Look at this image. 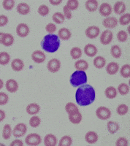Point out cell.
I'll return each mask as SVG.
<instances>
[{
  "mask_svg": "<svg viewBox=\"0 0 130 146\" xmlns=\"http://www.w3.org/2000/svg\"><path fill=\"white\" fill-rule=\"evenodd\" d=\"M75 100L80 106L91 105L95 100V91L90 85H82L76 91Z\"/></svg>",
  "mask_w": 130,
  "mask_h": 146,
  "instance_id": "obj_1",
  "label": "cell"
},
{
  "mask_svg": "<svg viewBox=\"0 0 130 146\" xmlns=\"http://www.w3.org/2000/svg\"><path fill=\"white\" fill-rule=\"evenodd\" d=\"M60 46V40L57 35L49 34L44 36L41 42V47L43 50L48 53H54L57 51Z\"/></svg>",
  "mask_w": 130,
  "mask_h": 146,
  "instance_id": "obj_2",
  "label": "cell"
},
{
  "mask_svg": "<svg viewBox=\"0 0 130 146\" xmlns=\"http://www.w3.org/2000/svg\"><path fill=\"white\" fill-rule=\"evenodd\" d=\"M70 81L72 86L76 87L85 84L87 82V75L84 71H75L70 76Z\"/></svg>",
  "mask_w": 130,
  "mask_h": 146,
  "instance_id": "obj_3",
  "label": "cell"
},
{
  "mask_svg": "<svg viewBox=\"0 0 130 146\" xmlns=\"http://www.w3.org/2000/svg\"><path fill=\"white\" fill-rule=\"evenodd\" d=\"M42 142V138L38 134L36 133H31L27 136L25 139V143L27 145L36 146L38 145Z\"/></svg>",
  "mask_w": 130,
  "mask_h": 146,
  "instance_id": "obj_4",
  "label": "cell"
},
{
  "mask_svg": "<svg viewBox=\"0 0 130 146\" xmlns=\"http://www.w3.org/2000/svg\"><path fill=\"white\" fill-rule=\"evenodd\" d=\"M96 115L100 120H107L111 117V111L109 108L101 106L97 109Z\"/></svg>",
  "mask_w": 130,
  "mask_h": 146,
  "instance_id": "obj_5",
  "label": "cell"
},
{
  "mask_svg": "<svg viewBox=\"0 0 130 146\" xmlns=\"http://www.w3.org/2000/svg\"><path fill=\"white\" fill-rule=\"evenodd\" d=\"M47 68L50 72H57L61 68V62L57 58H52L48 62Z\"/></svg>",
  "mask_w": 130,
  "mask_h": 146,
  "instance_id": "obj_6",
  "label": "cell"
},
{
  "mask_svg": "<svg viewBox=\"0 0 130 146\" xmlns=\"http://www.w3.org/2000/svg\"><path fill=\"white\" fill-rule=\"evenodd\" d=\"M113 34L110 30H105L100 36V42L102 45H109L113 40Z\"/></svg>",
  "mask_w": 130,
  "mask_h": 146,
  "instance_id": "obj_7",
  "label": "cell"
},
{
  "mask_svg": "<svg viewBox=\"0 0 130 146\" xmlns=\"http://www.w3.org/2000/svg\"><path fill=\"white\" fill-rule=\"evenodd\" d=\"M27 126L24 123H18L13 130V135L15 137H22L25 135L26 132H27Z\"/></svg>",
  "mask_w": 130,
  "mask_h": 146,
  "instance_id": "obj_8",
  "label": "cell"
},
{
  "mask_svg": "<svg viewBox=\"0 0 130 146\" xmlns=\"http://www.w3.org/2000/svg\"><path fill=\"white\" fill-rule=\"evenodd\" d=\"M99 33L100 29L98 27H96V26H91V27H88L85 31L86 36L88 38L90 39L97 38V36L99 35Z\"/></svg>",
  "mask_w": 130,
  "mask_h": 146,
  "instance_id": "obj_9",
  "label": "cell"
},
{
  "mask_svg": "<svg viewBox=\"0 0 130 146\" xmlns=\"http://www.w3.org/2000/svg\"><path fill=\"white\" fill-rule=\"evenodd\" d=\"M29 27L24 23H19L16 27V33L20 37H26L29 34Z\"/></svg>",
  "mask_w": 130,
  "mask_h": 146,
  "instance_id": "obj_10",
  "label": "cell"
},
{
  "mask_svg": "<svg viewBox=\"0 0 130 146\" xmlns=\"http://www.w3.org/2000/svg\"><path fill=\"white\" fill-rule=\"evenodd\" d=\"M99 13L101 15L107 17L111 15L113 10H112V7L110 4L107 3V2H104V3L101 4V5L99 6Z\"/></svg>",
  "mask_w": 130,
  "mask_h": 146,
  "instance_id": "obj_11",
  "label": "cell"
},
{
  "mask_svg": "<svg viewBox=\"0 0 130 146\" xmlns=\"http://www.w3.org/2000/svg\"><path fill=\"white\" fill-rule=\"evenodd\" d=\"M32 58L34 62L37 64H40L45 62L46 56H45V54L43 52L40 50H37L32 53Z\"/></svg>",
  "mask_w": 130,
  "mask_h": 146,
  "instance_id": "obj_12",
  "label": "cell"
},
{
  "mask_svg": "<svg viewBox=\"0 0 130 146\" xmlns=\"http://www.w3.org/2000/svg\"><path fill=\"white\" fill-rule=\"evenodd\" d=\"M102 24L106 28L114 29L118 26V20L115 17H107L104 19Z\"/></svg>",
  "mask_w": 130,
  "mask_h": 146,
  "instance_id": "obj_13",
  "label": "cell"
},
{
  "mask_svg": "<svg viewBox=\"0 0 130 146\" xmlns=\"http://www.w3.org/2000/svg\"><path fill=\"white\" fill-rule=\"evenodd\" d=\"M6 89L10 93H15L19 89V84L14 79H9L6 82Z\"/></svg>",
  "mask_w": 130,
  "mask_h": 146,
  "instance_id": "obj_14",
  "label": "cell"
},
{
  "mask_svg": "<svg viewBox=\"0 0 130 146\" xmlns=\"http://www.w3.org/2000/svg\"><path fill=\"white\" fill-rule=\"evenodd\" d=\"M85 139L88 144H94L98 141V135L95 131H88L86 134Z\"/></svg>",
  "mask_w": 130,
  "mask_h": 146,
  "instance_id": "obj_15",
  "label": "cell"
},
{
  "mask_svg": "<svg viewBox=\"0 0 130 146\" xmlns=\"http://www.w3.org/2000/svg\"><path fill=\"white\" fill-rule=\"evenodd\" d=\"M45 146H56L57 145V138L53 134H48L44 138Z\"/></svg>",
  "mask_w": 130,
  "mask_h": 146,
  "instance_id": "obj_16",
  "label": "cell"
},
{
  "mask_svg": "<svg viewBox=\"0 0 130 146\" xmlns=\"http://www.w3.org/2000/svg\"><path fill=\"white\" fill-rule=\"evenodd\" d=\"M84 52L86 55H87L89 57H94L96 56L97 53V48L93 44H87L84 47Z\"/></svg>",
  "mask_w": 130,
  "mask_h": 146,
  "instance_id": "obj_17",
  "label": "cell"
},
{
  "mask_svg": "<svg viewBox=\"0 0 130 146\" xmlns=\"http://www.w3.org/2000/svg\"><path fill=\"white\" fill-rule=\"evenodd\" d=\"M115 13L117 15H122L126 11V5L123 2L118 1L115 3L113 7Z\"/></svg>",
  "mask_w": 130,
  "mask_h": 146,
  "instance_id": "obj_18",
  "label": "cell"
},
{
  "mask_svg": "<svg viewBox=\"0 0 130 146\" xmlns=\"http://www.w3.org/2000/svg\"><path fill=\"white\" fill-rule=\"evenodd\" d=\"M11 67L13 70L15 72H20L24 67V63L21 59L15 58L11 63Z\"/></svg>",
  "mask_w": 130,
  "mask_h": 146,
  "instance_id": "obj_19",
  "label": "cell"
},
{
  "mask_svg": "<svg viewBox=\"0 0 130 146\" xmlns=\"http://www.w3.org/2000/svg\"><path fill=\"white\" fill-rule=\"evenodd\" d=\"M17 12L21 15H27L30 12V7L28 4L21 2V3H19L17 6Z\"/></svg>",
  "mask_w": 130,
  "mask_h": 146,
  "instance_id": "obj_20",
  "label": "cell"
},
{
  "mask_svg": "<svg viewBox=\"0 0 130 146\" xmlns=\"http://www.w3.org/2000/svg\"><path fill=\"white\" fill-rule=\"evenodd\" d=\"M58 38L62 39L64 40H68L71 38L72 36V33L70 30L67 28H62L58 30Z\"/></svg>",
  "mask_w": 130,
  "mask_h": 146,
  "instance_id": "obj_21",
  "label": "cell"
},
{
  "mask_svg": "<svg viewBox=\"0 0 130 146\" xmlns=\"http://www.w3.org/2000/svg\"><path fill=\"white\" fill-rule=\"evenodd\" d=\"M119 70V65L116 62H110L106 67V71L109 75H115Z\"/></svg>",
  "mask_w": 130,
  "mask_h": 146,
  "instance_id": "obj_22",
  "label": "cell"
},
{
  "mask_svg": "<svg viewBox=\"0 0 130 146\" xmlns=\"http://www.w3.org/2000/svg\"><path fill=\"white\" fill-rule=\"evenodd\" d=\"M86 8L89 12H95L98 9L99 3L97 0H88L85 3Z\"/></svg>",
  "mask_w": 130,
  "mask_h": 146,
  "instance_id": "obj_23",
  "label": "cell"
},
{
  "mask_svg": "<svg viewBox=\"0 0 130 146\" xmlns=\"http://www.w3.org/2000/svg\"><path fill=\"white\" fill-rule=\"evenodd\" d=\"M40 107L37 103H31L27 107V112L29 115H36L40 112Z\"/></svg>",
  "mask_w": 130,
  "mask_h": 146,
  "instance_id": "obj_24",
  "label": "cell"
},
{
  "mask_svg": "<svg viewBox=\"0 0 130 146\" xmlns=\"http://www.w3.org/2000/svg\"><path fill=\"white\" fill-rule=\"evenodd\" d=\"M82 114L80 112L69 115V120L73 124H79L82 121Z\"/></svg>",
  "mask_w": 130,
  "mask_h": 146,
  "instance_id": "obj_25",
  "label": "cell"
},
{
  "mask_svg": "<svg viewBox=\"0 0 130 146\" xmlns=\"http://www.w3.org/2000/svg\"><path fill=\"white\" fill-rule=\"evenodd\" d=\"M75 67L78 71H86L88 68V64L86 60H78L75 63Z\"/></svg>",
  "mask_w": 130,
  "mask_h": 146,
  "instance_id": "obj_26",
  "label": "cell"
},
{
  "mask_svg": "<svg viewBox=\"0 0 130 146\" xmlns=\"http://www.w3.org/2000/svg\"><path fill=\"white\" fill-rule=\"evenodd\" d=\"M106 64V59L103 56H97L94 59V65L96 68L102 69Z\"/></svg>",
  "mask_w": 130,
  "mask_h": 146,
  "instance_id": "obj_27",
  "label": "cell"
},
{
  "mask_svg": "<svg viewBox=\"0 0 130 146\" xmlns=\"http://www.w3.org/2000/svg\"><path fill=\"white\" fill-rule=\"evenodd\" d=\"M107 130L112 135L116 133L119 130V123L115 122V121H108L107 123Z\"/></svg>",
  "mask_w": 130,
  "mask_h": 146,
  "instance_id": "obj_28",
  "label": "cell"
},
{
  "mask_svg": "<svg viewBox=\"0 0 130 146\" xmlns=\"http://www.w3.org/2000/svg\"><path fill=\"white\" fill-rule=\"evenodd\" d=\"M14 42V37L12 35L9 33H5V35L2 39V45L5 46L9 47L12 45Z\"/></svg>",
  "mask_w": 130,
  "mask_h": 146,
  "instance_id": "obj_29",
  "label": "cell"
},
{
  "mask_svg": "<svg viewBox=\"0 0 130 146\" xmlns=\"http://www.w3.org/2000/svg\"><path fill=\"white\" fill-rule=\"evenodd\" d=\"M105 96L108 99H114L117 96V90L113 86L107 87L105 91Z\"/></svg>",
  "mask_w": 130,
  "mask_h": 146,
  "instance_id": "obj_30",
  "label": "cell"
},
{
  "mask_svg": "<svg viewBox=\"0 0 130 146\" xmlns=\"http://www.w3.org/2000/svg\"><path fill=\"white\" fill-rule=\"evenodd\" d=\"M110 53L113 56V57L115 58H119L121 56V49L119 45H113L110 49Z\"/></svg>",
  "mask_w": 130,
  "mask_h": 146,
  "instance_id": "obj_31",
  "label": "cell"
},
{
  "mask_svg": "<svg viewBox=\"0 0 130 146\" xmlns=\"http://www.w3.org/2000/svg\"><path fill=\"white\" fill-rule=\"evenodd\" d=\"M70 56L73 59H78L82 56V50L79 47H74L70 50Z\"/></svg>",
  "mask_w": 130,
  "mask_h": 146,
  "instance_id": "obj_32",
  "label": "cell"
},
{
  "mask_svg": "<svg viewBox=\"0 0 130 146\" xmlns=\"http://www.w3.org/2000/svg\"><path fill=\"white\" fill-rule=\"evenodd\" d=\"M65 110L70 114H72V113H77V112H79V110L78 108V107L72 102H68L65 106Z\"/></svg>",
  "mask_w": 130,
  "mask_h": 146,
  "instance_id": "obj_33",
  "label": "cell"
},
{
  "mask_svg": "<svg viewBox=\"0 0 130 146\" xmlns=\"http://www.w3.org/2000/svg\"><path fill=\"white\" fill-rule=\"evenodd\" d=\"M12 135V128L10 124H5L2 131V137L5 139H9Z\"/></svg>",
  "mask_w": 130,
  "mask_h": 146,
  "instance_id": "obj_34",
  "label": "cell"
},
{
  "mask_svg": "<svg viewBox=\"0 0 130 146\" xmlns=\"http://www.w3.org/2000/svg\"><path fill=\"white\" fill-rule=\"evenodd\" d=\"M10 61V56L7 52H1L0 53V64L6 65Z\"/></svg>",
  "mask_w": 130,
  "mask_h": 146,
  "instance_id": "obj_35",
  "label": "cell"
},
{
  "mask_svg": "<svg viewBox=\"0 0 130 146\" xmlns=\"http://www.w3.org/2000/svg\"><path fill=\"white\" fill-rule=\"evenodd\" d=\"M121 75L124 78H129L130 77V65L127 64L122 66L120 70Z\"/></svg>",
  "mask_w": 130,
  "mask_h": 146,
  "instance_id": "obj_36",
  "label": "cell"
},
{
  "mask_svg": "<svg viewBox=\"0 0 130 146\" xmlns=\"http://www.w3.org/2000/svg\"><path fill=\"white\" fill-rule=\"evenodd\" d=\"M72 143V139L71 137L66 135V136L62 137V139H60L58 145L59 146H70Z\"/></svg>",
  "mask_w": 130,
  "mask_h": 146,
  "instance_id": "obj_37",
  "label": "cell"
},
{
  "mask_svg": "<svg viewBox=\"0 0 130 146\" xmlns=\"http://www.w3.org/2000/svg\"><path fill=\"white\" fill-rule=\"evenodd\" d=\"M52 18H53V21H54L55 23H58V24H61V23H64V21L65 17L62 13H58V12H57V13H55L53 15Z\"/></svg>",
  "mask_w": 130,
  "mask_h": 146,
  "instance_id": "obj_38",
  "label": "cell"
},
{
  "mask_svg": "<svg viewBox=\"0 0 130 146\" xmlns=\"http://www.w3.org/2000/svg\"><path fill=\"white\" fill-rule=\"evenodd\" d=\"M118 91L121 95H127L129 92V86L127 83H121L118 86Z\"/></svg>",
  "mask_w": 130,
  "mask_h": 146,
  "instance_id": "obj_39",
  "label": "cell"
},
{
  "mask_svg": "<svg viewBox=\"0 0 130 146\" xmlns=\"http://www.w3.org/2000/svg\"><path fill=\"white\" fill-rule=\"evenodd\" d=\"M117 113L119 115H125L129 111V108L127 105L125 104H121L118 106L117 108Z\"/></svg>",
  "mask_w": 130,
  "mask_h": 146,
  "instance_id": "obj_40",
  "label": "cell"
},
{
  "mask_svg": "<svg viewBox=\"0 0 130 146\" xmlns=\"http://www.w3.org/2000/svg\"><path fill=\"white\" fill-rule=\"evenodd\" d=\"M40 123H41V119L40 118V117L37 116V115L32 117L29 120V125L33 128L38 127Z\"/></svg>",
  "mask_w": 130,
  "mask_h": 146,
  "instance_id": "obj_41",
  "label": "cell"
},
{
  "mask_svg": "<svg viewBox=\"0 0 130 146\" xmlns=\"http://www.w3.org/2000/svg\"><path fill=\"white\" fill-rule=\"evenodd\" d=\"M66 6L68 7L69 10H75L78 8L79 2L78 0H69V1H67Z\"/></svg>",
  "mask_w": 130,
  "mask_h": 146,
  "instance_id": "obj_42",
  "label": "cell"
},
{
  "mask_svg": "<svg viewBox=\"0 0 130 146\" xmlns=\"http://www.w3.org/2000/svg\"><path fill=\"white\" fill-rule=\"evenodd\" d=\"M119 23L122 26L128 25L130 23V13H126L121 15L119 18Z\"/></svg>",
  "mask_w": 130,
  "mask_h": 146,
  "instance_id": "obj_43",
  "label": "cell"
},
{
  "mask_svg": "<svg viewBox=\"0 0 130 146\" xmlns=\"http://www.w3.org/2000/svg\"><path fill=\"white\" fill-rule=\"evenodd\" d=\"M117 39L121 42H126L128 39V35H127V32L123 30H121L119 31L118 33H117Z\"/></svg>",
  "mask_w": 130,
  "mask_h": 146,
  "instance_id": "obj_44",
  "label": "cell"
},
{
  "mask_svg": "<svg viewBox=\"0 0 130 146\" xmlns=\"http://www.w3.org/2000/svg\"><path fill=\"white\" fill-rule=\"evenodd\" d=\"M15 1L13 0H4L2 2V6L6 10H10L14 7Z\"/></svg>",
  "mask_w": 130,
  "mask_h": 146,
  "instance_id": "obj_45",
  "label": "cell"
},
{
  "mask_svg": "<svg viewBox=\"0 0 130 146\" xmlns=\"http://www.w3.org/2000/svg\"><path fill=\"white\" fill-rule=\"evenodd\" d=\"M49 12V7L45 5H41L38 8V13L42 16H45V15H48Z\"/></svg>",
  "mask_w": 130,
  "mask_h": 146,
  "instance_id": "obj_46",
  "label": "cell"
},
{
  "mask_svg": "<svg viewBox=\"0 0 130 146\" xmlns=\"http://www.w3.org/2000/svg\"><path fill=\"white\" fill-rule=\"evenodd\" d=\"M115 145L116 146H127L129 145L128 139L124 137H119L115 142Z\"/></svg>",
  "mask_w": 130,
  "mask_h": 146,
  "instance_id": "obj_47",
  "label": "cell"
},
{
  "mask_svg": "<svg viewBox=\"0 0 130 146\" xmlns=\"http://www.w3.org/2000/svg\"><path fill=\"white\" fill-rule=\"evenodd\" d=\"M8 95L4 92H0V105H6L8 102Z\"/></svg>",
  "mask_w": 130,
  "mask_h": 146,
  "instance_id": "obj_48",
  "label": "cell"
},
{
  "mask_svg": "<svg viewBox=\"0 0 130 146\" xmlns=\"http://www.w3.org/2000/svg\"><path fill=\"white\" fill-rule=\"evenodd\" d=\"M45 30L50 34H53L56 31V26L53 23H49L45 27Z\"/></svg>",
  "mask_w": 130,
  "mask_h": 146,
  "instance_id": "obj_49",
  "label": "cell"
},
{
  "mask_svg": "<svg viewBox=\"0 0 130 146\" xmlns=\"http://www.w3.org/2000/svg\"><path fill=\"white\" fill-rule=\"evenodd\" d=\"M63 11H64V15L66 18H67L68 20L72 18V13H71V10H69L68 7L65 5L63 7Z\"/></svg>",
  "mask_w": 130,
  "mask_h": 146,
  "instance_id": "obj_50",
  "label": "cell"
},
{
  "mask_svg": "<svg viewBox=\"0 0 130 146\" xmlns=\"http://www.w3.org/2000/svg\"><path fill=\"white\" fill-rule=\"evenodd\" d=\"M8 23V18L5 15H0V27H4Z\"/></svg>",
  "mask_w": 130,
  "mask_h": 146,
  "instance_id": "obj_51",
  "label": "cell"
},
{
  "mask_svg": "<svg viewBox=\"0 0 130 146\" xmlns=\"http://www.w3.org/2000/svg\"><path fill=\"white\" fill-rule=\"evenodd\" d=\"M23 143L20 139H15L10 143V146H23Z\"/></svg>",
  "mask_w": 130,
  "mask_h": 146,
  "instance_id": "obj_52",
  "label": "cell"
},
{
  "mask_svg": "<svg viewBox=\"0 0 130 146\" xmlns=\"http://www.w3.org/2000/svg\"><path fill=\"white\" fill-rule=\"evenodd\" d=\"M6 117V114H5V111L2 110H0V122L3 121Z\"/></svg>",
  "mask_w": 130,
  "mask_h": 146,
  "instance_id": "obj_53",
  "label": "cell"
},
{
  "mask_svg": "<svg viewBox=\"0 0 130 146\" xmlns=\"http://www.w3.org/2000/svg\"><path fill=\"white\" fill-rule=\"evenodd\" d=\"M49 2H50V3L53 5H58L62 3V0H57V1H54V0H50V1H49Z\"/></svg>",
  "mask_w": 130,
  "mask_h": 146,
  "instance_id": "obj_54",
  "label": "cell"
},
{
  "mask_svg": "<svg viewBox=\"0 0 130 146\" xmlns=\"http://www.w3.org/2000/svg\"><path fill=\"white\" fill-rule=\"evenodd\" d=\"M4 35H5V33H3V32H0V44L2 43V39H3Z\"/></svg>",
  "mask_w": 130,
  "mask_h": 146,
  "instance_id": "obj_55",
  "label": "cell"
},
{
  "mask_svg": "<svg viewBox=\"0 0 130 146\" xmlns=\"http://www.w3.org/2000/svg\"><path fill=\"white\" fill-rule=\"evenodd\" d=\"M4 86V82L2 79H0V89H2Z\"/></svg>",
  "mask_w": 130,
  "mask_h": 146,
  "instance_id": "obj_56",
  "label": "cell"
},
{
  "mask_svg": "<svg viewBox=\"0 0 130 146\" xmlns=\"http://www.w3.org/2000/svg\"><path fill=\"white\" fill-rule=\"evenodd\" d=\"M127 30H128V32H129V33H130V32H129V27H128V28H127Z\"/></svg>",
  "mask_w": 130,
  "mask_h": 146,
  "instance_id": "obj_57",
  "label": "cell"
}]
</instances>
